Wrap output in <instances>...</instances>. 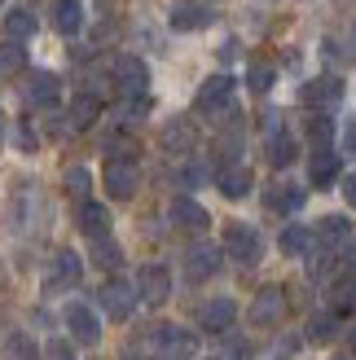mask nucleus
<instances>
[{
    "label": "nucleus",
    "instance_id": "obj_26",
    "mask_svg": "<svg viewBox=\"0 0 356 360\" xmlns=\"http://www.w3.org/2000/svg\"><path fill=\"white\" fill-rule=\"evenodd\" d=\"M80 229L88 233V242L110 238V211H106L101 202H80Z\"/></svg>",
    "mask_w": 356,
    "mask_h": 360
},
{
    "label": "nucleus",
    "instance_id": "obj_5",
    "mask_svg": "<svg viewBox=\"0 0 356 360\" xmlns=\"http://www.w3.org/2000/svg\"><path fill=\"white\" fill-rule=\"evenodd\" d=\"M224 255L234 264H242V268H255L260 255H264V238L251 224H229L224 229Z\"/></svg>",
    "mask_w": 356,
    "mask_h": 360
},
{
    "label": "nucleus",
    "instance_id": "obj_40",
    "mask_svg": "<svg viewBox=\"0 0 356 360\" xmlns=\"http://www.w3.org/2000/svg\"><path fill=\"white\" fill-rule=\"evenodd\" d=\"M13 146H18V150H27V154L40 146V136L31 132V123H18V128H13Z\"/></svg>",
    "mask_w": 356,
    "mask_h": 360
},
{
    "label": "nucleus",
    "instance_id": "obj_31",
    "mask_svg": "<svg viewBox=\"0 0 356 360\" xmlns=\"http://www.w3.org/2000/svg\"><path fill=\"white\" fill-rule=\"evenodd\" d=\"M23 70H27V49L18 40H5V44H0V79L23 75Z\"/></svg>",
    "mask_w": 356,
    "mask_h": 360
},
{
    "label": "nucleus",
    "instance_id": "obj_1",
    "mask_svg": "<svg viewBox=\"0 0 356 360\" xmlns=\"http://www.w3.org/2000/svg\"><path fill=\"white\" fill-rule=\"evenodd\" d=\"M49 224V207H44V198L35 185H23L13 193V202H9V229L13 233H35V229H44Z\"/></svg>",
    "mask_w": 356,
    "mask_h": 360
},
{
    "label": "nucleus",
    "instance_id": "obj_8",
    "mask_svg": "<svg viewBox=\"0 0 356 360\" xmlns=\"http://www.w3.org/2000/svg\"><path fill=\"white\" fill-rule=\"evenodd\" d=\"M286 321V290L281 285H264V290L251 299V326L255 330H273Z\"/></svg>",
    "mask_w": 356,
    "mask_h": 360
},
{
    "label": "nucleus",
    "instance_id": "obj_33",
    "mask_svg": "<svg viewBox=\"0 0 356 360\" xmlns=\"http://www.w3.org/2000/svg\"><path fill=\"white\" fill-rule=\"evenodd\" d=\"M308 141H312V150H334V123L326 115H317L308 123Z\"/></svg>",
    "mask_w": 356,
    "mask_h": 360
},
{
    "label": "nucleus",
    "instance_id": "obj_46",
    "mask_svg": "<svg viewBox=\"0 0 356 360\" xmlns=\"http://www.w3.org/2000/svg\"><path fill=\"white\" fill-rule=\"evenodd\" d=\"M348 268H352V277H356V238L348 242Z\"/></svg>",
    "mask_w": 356,
    "mask_h": 360
},
{
    "label": "nucleus",
    "instance_id": "obj_21",
    "mask_svg": "<svg viewBox=\"0 0 356 360\" xmlns=\"http://www.w3.org/2000/svg\"><path fill=\"white\" fill-rule=\"evenodd\" d=\"M264 154H269V163H273V167H291V163H295V154H299V146H295V136H291L286 128H277V132L264 136Z\"/></svg>",
    "mask_w": 356,
    "mask_h": 360
},
{
    "label": "nucleus",
    "instance_id": "obj_7",
    "mask_svg": "<svg viewBox=\"0 0 356 360\" xmlns=\"http://www.w3.org/2000/svg\"><path fill=\"white\" fill-rule=\"evenodd\" d=\"M97 303H101V312L110 316V321H128V316L136 312L141 299H136V285H128L123 277H110V281L97 290Z\"/></svg>",
    "mask_w": 356,
    "mask_h": 360
},
{
    "label": "nucleus",
    "instance_id": "obj_24",
    "mask_svg": "<svg viewBox=\"0 0 356 360\" xmlns=\"http://www.w3.org/2000/svg\"><path fill=\"white\" fill-rule=\"evenodd\" d=\"M264 207L269 211H281V215H295L304 207V185H273L264 193Z\"/></svg>",
    "mask_w": 356,
    "mask_h": 360
},
{
    "label": "nucleus",
    "instance_id": "obj_29",
    "mask_svg": "<svg viewBox=\"0 0 356 360\" xmlns=\"http://www.w3.org/2000/svg\"><path fill=\"white\" fill-rule=\"evenodd\" d=\"M88 255H93V264L106 268V273H115V268L123 264V250H119L115 238H93V242H88Z\"/></svg>",
    "mask_w": 356,
    "mask_h": 360
},
{
    "label": "nucleus",
    "instance_id": "obj_42",
    "mask_svg": "<svg viewBox=\"0 0 356 360\" xmlns=\"http://www.w3.org/2000/svg\"><path fill=\"white\" fill-rule=\"evenodd\" d=\"M207 176H211V172H207L203 163H189V167L181 172V180H185V185H189V189H193V185H203V180H207Z\"/></svg>",
    "mask_w": 356,
    "mask_h": 360
},
{
    "label": "nucleus",
    "instance_id": "obj_17",
    "mask_svg": "<svg viewBox=\"0 0 356 360\" xmlns=\"http://www.w3.org/2000/svg\"><path fill=\"white\" fill-rule=\"evenodd\" d=\"M312 233H317V246L330 255V250H339V246L352 242V220H348V215H326V220L317 224Z\"/></svg>",
    "mask_w": 356,
    "mask_h": 360
},
{
    "label": "nucleus",
    "instance_id": "obj_16",
    "mask_svg": "<svg viewBox=\"0 0 356 360\" xmlns=\"http://www.w3.org/2000/svg\"><path fill=\"white\" fill-rule=\"evenodd\" d=\"M234 316H238L234 299H207V303H198V330H207V334H224L229 326H234Z\"/></svg>",
    "mask_w": 356,
    "mask_h": 360
},
{
    "label": "nucleus",
    "instance_id": "obj_37",
    "mask_svg": "<svg viewBox=\"0 0 356 360\" xmlns=\"http://www.w3.org/2000/svg\"><path fill=\"white\" fill-rule=\"evenodd\" d=\"M106 154H110V158H128V163H136V141L132 136H110V141H106Z\"/></svg>",
    "mask_w": 356,
    "mask_h": 360
},
{
    "label": "nucleus",
    "instance_id": "obj_44",
    "mask_svg": "<svg viewBox=\"0 0 356 360\" xmlns=\"http://www.w3.org/2000/svg\"><path fill=\"white\" fill-rule=\"evenodd\" d=\"M234 58H242V44L238 40H224L220 44V62H234Z\"/></svg>",
    "mask_w": 356,
    "mask_h": 360
},
{
    "label": "nucleus",
    "instance_id": "obj_32",
    "mask_svg": "<svg viewBox=\"0 0 356 360\" xmlns=\"http://www.w3.org/2000/svg\"><path fill=\"white\" fill-rule=\"evenodd\" d=\"M273 79H277V70L269 66V62H251V66H246V88H251V93H269V88H273Z\"/></svg>",
    "mask_w": 356,
    "mask_h": 360
},
{
    "label": "nucleus",
    "instance_id": "obj_41",
    "mask_svg": "<svg viewBox=\"0 0 356 360\" xmlns=\"http://www.w3.org/2000/svg\"><path fill=\"white\" fill-rule=\"evenodd\" d=\"M220 360H251V343H242V338L224 343V347H220Z\"/></svg>",
    "mask_w": 356,
    "mask_h": 360
},
{
    "label": "nucleus",
    "instance_id": "obj_14",
    "mask_svg": "<svg viewBox=\"0 0 356 360\" xmlns=\"http://www.w3.org/2000/svg\"><path fill=\"white\" fill-rule=\"evenodd\" d=\"M172 224L181 229V233H207L211 229V215H207V207L198 202V198H189V193H181V198H172Z\"/></svg>",
    "mask_w": 356,
    "mask_h": 360
},
{
    "label": "nucleus",
    "instance_id": "obj_2",
    "mask_svg": "<svg viewBox=\"0 0 356 360\" xmlns=\"http://www.w3.org/2000/svg\"><path fill=\"white\" fill-rule=\"evenodd\" d=\"M198 110L211 115L216 123L238 119V105H234V79H229V75H211V79H203V88H198Z\"/></svg>",
    "mask_w": 356,
    "mask_h": 360
},
{
    "label": "nucleus",
    "instance_id": "obj_47",
    "mask_svg": "<svg viewBox=\"0 0 356 360\" xmlns=\"http://www.w3.org/2000/svg\"><path fill=\"white\" fill-rule=\"evenodd\" d=\"M0 295H5V264H0Z\"/></svg>",
    "mask_w": 356,
    "mask_h": 360
},
{
    "label": "nucleus",
    "instance_id": "obj_30",
    "mask_svg": "<svg viewBox=\"0 0 356 360\" xmlns=\"http://www.w3.org/2000/svg\"><path fill=\"white\" fill-rule=\"evenodd\" d=\"M35 27H40V22H35L31 9H9V13H5V35H9V40H18V44L31 40Z\"/></svg>",
    "mask_w": 356,
    "mask_h": 360
},
{
    "label": "nucleus",
    "instance_id": "obj_39",
    "mask_svg": "<svg viewBox=\"0 0 356 360\" xmlns=\"http://www.w3.org/2000/svg\"><path fill=\"white\" fill-rule=\"evenodd\" d=\"M44 360H75V347H70V338H49Z\"/></svg>",
    "mask_w": 356,
    "mask_h": 360
},
{
    "label": "nucleus",
    "instance_id": "obj_50",
    "mask_svg": "<svg viewBox=\"0 0 356 360\" xmlns=\"http://www.w3.org/2000/svg\"><path fill=\"white\" fill-rule=\"evenodd\" d=\"M334 360H352V356H334Z\"/></svg>",
    "mask_w": 356,
    "mask_h": 360
},
{
    "label": "nucleus",
    "instance_id": "obj_3",
    "mask_svg": "<svg viewBox=\"0 0 356 360\" xmlns=\"http://www.w3.org/2000/svg\"><path fill=\"white\" fill-rule=\"evenodd\" d=\"M84 277V259L75 255L70 246H62L58 255L49 259V273H44V295H62V290H75Z\"/></svg>",
    "mask_w": 356,
    "mask_h": 360
},
{
    "label": "nucleus",
    "instance_id": "obj_13",
    "mask_svg": "<svg viewBox=\"0 0 356 360\" xmlns=\"http://www.w3.org/2000/svg\"><path fill=\"white\" fill-rule=\"evenodd\" d=\"M66 330L80 347H97L101 343V321L88 303H66Z\"/></svg>",
    "mask_w": 356,
    "mask_h": 360
},
{
    "label": "nucleus",
    "instance_id": "obj_23",
    "mask_svg": "<svg viewBox=\"0 0 356 360\" xmlns=\"http://www.w3.org/2000/svg\"><path fill=\"white\" fill-rule=\"evenodd\" d=\"M216 154H220V163H224V167H238V158H242V128H238V119L220 123V136H216Z\"/></svg>",
    "mask_w": 356,
    "mask_h": 360
},
{
    "label": "nucleus",
    "instance_id": "obj_11",
    "mask_svg": "<svg viewBox=\"0 0 356 360\" xmlns=\"http://www.w3.org/2000/svg\"><path fill=\"white\" fill-rule=\"evenodd\" d=\"M167 295H172V273L163 264H146L136 273V299L146 303V308H163Z\"/></svg>",
    "mask_w": 356,
    "mask_h": 360
},
{
    "label": "nucleus",
    "instance_id": "obj_35",
    "mask_svg": "<svg viewBox=\"0 0 356 360\" xmlns=\"http://www.w3.org/2000/svg\"><path fill=\"white\" fill-rule=\"evenodd\" d=\"M308 338H312V343H330V338H339V316H312Z\"/></svg>",
    "mask_w": 356,
    "mask_h": 360
},
{
    "label": "nucleus",
    "instance_id": "obj_6",
    "mask_svg": "<svg viewBox=\"0 0 356 360\" xmlns=\"http://www.w3.org/2000/svg\"><path fill=\"white\" fill-rule=\"evenodd\" d=\"M101 185H106V193H110L115 202H128V198H136V189H141V172H136V163H128V158H106Z\"/></svg>",
    "mask_w": 356,
    "mask_h": 360
},
{
    "label": "nucleus",
    "instance_id": "obj_45",
    "mask_svg": "<svg viewBox=\"0 0 356 360\" xmlns=\"http://www.w3.org/2000/svg\"><path fill=\"white\" fill-rule=\"evenodd\" d=\"M343 198H348V202L356 207V176H348V180H343Z\"/></svg>",
    "mask_w": 356,
    "mask_h": 360
},
{
    "label": "nucleus",
    "instance_id": "obj_20",
    "mask_svg": "<svg viewBox=\"0 0 356 360\" xmlns=\"http://www.w3.org/2000/svg\"><path fill=\"white\" fill-rule=\"evenodd\" d=\"M281 255H291V259H304V255H312V246H317V233L308 229V224H286L281 229Z\"/></svg>",
    "mask_w": 356,
    "mask_h": 360
},
{
    "label": "nucleus",
    "instance_id": "obj_43",
    "mask_svg": "<svg viewBox=\"0 0 356 360\" xmlns=\"http://www.w3.org/2000/svg\"><path fill=\"white\" fill-rule=\"evenodd\" d=\"M339 146H343V154H348V158H356V119L343 128V141H339Z\"/></svg>",
    "mask_w": 356,
    "mask_h": 360
},
{
    "label": "nucleus",
    "instance_id": "obj_22",
    "mask_svg": "<svg viewBox=\"0 0 356 360\" xmlns=\"http://www.w3.org/2000/svg\"><path fill=\"white\" fill-rule=\"evenodd\" d=\"M97 115H101V97H93V93H80L75 101H70V115H66V123H70V132H84V128H93V123H97Z\"/></svg>",
    "mask_w": 356,
    "mask_h": 360
},
{
    "label": "nucleus",
    "instance_id": "obj_9",
    "mask_svg": "<svg viewBox=\"0 0 356 360\" xmlns=\"http://www.w3.org/2000/svg\"><path fill=\"white\" fill-rule=\"evenodd\" d=\"M299 101H304L308 110L326 115V110H334V105L343 101V79L339 75H317V79H308L304 88H299Z\"/></svg>",
    "mask_w": 356,
    "mask_h": 360
},
{
    "label": "nucleus",
    "instance_id": "obj_25",
    "mask_svg": "<svg viewBox=\"0 0 356 360\" xmlns=\"http://www.w3.org/2000/svg\"><path fill=\"white\" fill-rule=\"evenodd\" d=\"M0 360H44V352L35 347V338H27L23 330H13L0 338Z\"/></svg>",
    "mask_w": 356,
    "mask_h": 360
},
{
    "label": "nucleus",
    "instance_id": "obj_28",
    "mask_svg": "<svg viewBox=\"0 0 356 360\" xmlns=\"http://www.w3.org/2000/svg\"><path fill=\"white\" fill-rule=\"evenodd\" d=\"M216 185H220V193H224V198H234V202H238V198H246V193H251L255 176H251V172H246V167L238 163V167H224V172L216 176Z\"/></svg>",
    "mask_w": 356,
    "mask_h": 360
},
{
    "label": "nucleus",
    "instance_id": "obj_4",
    "mask_svg": "<svg viewBox=\"0 0 356 360\" xmlns=\"http://www.w3.org/2000/svg\"><path fill=\"white\" fill-rule=\"evenodd\" d=\"M110 84H115V93L119 97H146L150 93V70H146V62L141 58H115L110 62Z\"/></svg>",
    "mask_w": 356,
    "mask_h": 360
},
{
    "label": "nucleus",
    "instance_id": "obj_10",
    "mask_svg": "<svg viewBox=\"0 0 356 360\" xmlns=\"http://www.w3.org/2000/svg\"><path fill=\"white\" fill-rule=\"evenodd\" d=\"M220 259H224V250L216 246V242H193L189 250H185V281H211L220 273Z\"/></svg>",
    "mask_w": 356,
    "mask_h": 360
},
{
    "label": "nucleus",
    "instance_id": "obj_36",
    "mask_svg": "<svg viewBox=\"0 0 356 360\" xmlns=\"http://www.w3.org/2000/svg\"><path fill=\"white\" fill-rule=\"evenodd\" d=\"M339 312H356V277L334 285V316Z\"/></svg>",
    "mask_w": 356,
    "mask_h": 360
},
{
    "label": "nucleus",
    "instance_id": "obj_34",
    "mask_svg": "<svg viewBox=\"0 0 356 360\" xmlns=\"http://www.w3.org/2000/svg\"><path fill=\"white\" fill-rule=\"evenodd\" d=\"M88 189H93V176H88V167H70V172H66V193L80 198V202H88Z\"/></svg>",
    "mask_w": 356,
    "mask_h": 360
},
{
    "label": "nucleus",
    "instance_id": "obj_18",
    "mask_svg": "<svg viewBox=\"0 0 356 360\" xmlns=\"http://www.w3.org/2000/svg\"><path fill=\"white\" fill-rule=\"evenodd\" d=\"M193 146H198V128H193L189 119H172L167 128H163V150L167 154H193Z\"/></svg>",
    "mask_w": 356,
    "mask_h": 360
},
{
    "label": "nucleus",
    "instance_id": "obj_38",
    "mask_svg": "<svg viewBox=\"0 0 356 360\" xmlns=\"http://www.w3.org/2000/svg\"><path fill=\"white\" fill-rule=\"evenodd\" d=\"M119 115H123V123H136V119H146V115H150V97H123Z\"/></svg>",
    "mask_w": 356,
    "mask_h": 360
},
{
    "label": "nucleus",
    "instance_id": "obj_12",
    "mask_svg": "<svg viewBox=\"0 0 356 360\" xmlns=\"http://www.w3.org/2000/svg\"><path fill=\"white\" fill-rule=\"evenodd\" d=\"M167 22H172L176 31H203V27L216 22V9H211L207 0H172Z\"/></svg>",
    "mask_w": 356,
    "mask_h": 360
},
{
    "label": "nucleus",
    "instance_id": "obj_49",
    "mask_svg": "<svg viewBox=\"0 0 356 360\" xmlns=\"http://www.w3.org/2000/svg\"><path fill=\"white\" fill-rule=\"evenodd\" d=\"M0 141H5V119H0Z\"/></svg>",
    "mask_w": 356,
    "mask_h": 360
},
{
    "label": "nucleus",
    "instance_id": "obj_48",
    "mask_svg": "<svg viewBox=\"0 0 356 360\" xmlns=\"http://www.w3.org/2000/svg\"><path fill=\"white\" fill-rule=\"evenodd\" d=\"M348 338H352V343H356V321H352V330H348Z\"/></svg>",
    "mask_w": 356,
    "mask_h": 360
},
{
    "label": "nucleus",
    "instance_id": "obj_27",
    "mask_svg": "<svg viewBox=\"0 0 356 360\" xmlns=\"http://www.w3.org/2000/svg\"><path fill=\"white\" fill-rule=\"evenodd\" d=\"M53 27L62 35H80L84 31V5L80 0H53Z\"/></svg>",
    "mask_w": 356,
    "mask_h": 360
},
{
    "label": "nucleus",
    "instance_id": "obj_19",
    "mask_svg": "<svg viewBox=\"0 0 356 360\" xmlns=\"http://www.w3.org/2000/svg\"><path fill=\"white\" fill-rule=\"evenodd\" d=\"M308 180H312V189H330L334 180H339V154H334V150H312Z\"/></svg>",
    "mask_w": 356,
    "mask_h": 360
},
{
    "label": "nucleus",
    "instance_id": "obj_15",
    "mask_svg": "<svg viewBox=\"0 0 356 360\" xmlns=\"http://www.w3.org/2000/svg\"><path fill=\"white\" fill-rule=\"evenodd\" d=\"M23 97H27V105H58V97H62V79L53 75V70H27V84H23Z\"/></svg>",
    "mask_w": 356,
    "mask_h": 360
}]
</instances>
